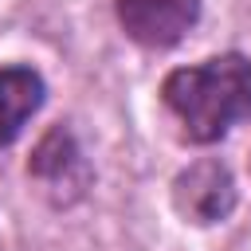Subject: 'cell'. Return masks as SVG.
Segmentation results:
<instances>
[{
    "instance_id": "6da1fadb",
    "label": "cell",
    "mask_w": 251,
    "mask_h": 251,
    "mask_svg": "<svg viewBox=\"0 0 251 251\" xmlns=\"http://www.w3.org/2000/svg\"><path fill=\"white\" fill-rule=\"evenodd\" d=\"M161 98L188 141L212 145L235 122L251 118V59L216 55L196 67H180L165 78Z\"/></svg>"
},
{
    "instance_id": "7a4b0ae2",
    "label": "cell",
    "mask_w": 251,
    "mask_h": 251,
    "mask_svg": "<svg viewBox=\"0 0 251 251\" xmlns=\"http://www.w3.org/2000/svg\"><path fill=\"white\" fill-rule=\"evenodd\" d=\"M173 204L192 224H220L235 208V180L227 165L204 157L173 180Z\"/></svg>"
},
{
    "instance_id": "3957f363",
    "label": "cell",
    "mask_w": 251,
    "mask_h": 251,
    "mask_svg": "<svg viewBox=\"0 0 251 251\" xmlns=\"http://www.w3.org/2000/svg\"><path fill=\"white\" fill-rule=\"evenodd\" d=\"M200 16V0H118V24L141 47H173Z\"/></svg>"
},
{
    "instance_id": "277c9868",
    "label": "cell",
    "mask_w": 251,
    "mask_h": 251,
    "mask_svg": "<svg viewBox=\"0 0 251 251\" xmlns=\"http://www.w3.org/2000/svg\"><path fill=\"white\" fill-rule=\"evenodd\" d=\"M27 173H31L35 180H43V184L55 192V200H67L63 188H71V200L86 188V161H82V153H78V145H75V137H71L67 129H51V133L39 141Z\"/></svg>"
},
{
    "instance_id": "5b68a950",
    "label": "cell",
    "mask_w": 251,
    "mask_h": 251,
    "mask_svg": "<svg viewBox=\"0 0 251 251\" xmlns=\"http://www.w3.org/2000/svg\"><path fill=\"white\" fill-rule=\"evenodd\" d=\"M43 106V78L31 67H4L0 71V149H8L27 118Z\"/></svg>"
}]
</instances>
